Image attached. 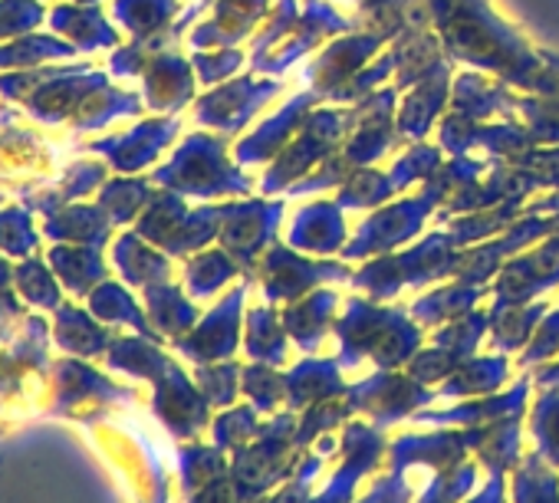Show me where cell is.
I'll return each instance as SVG.
<instances>
[{
    "instance_id": "6da1fadb",
    "label": "cell",
    "mask_w": 559,
    "mask_h": 503,
    "mask_svg": "<svg viewBox=\"0 0 559 503\" xmlns=\"http://www.w3.org/2000/svg\"><path fill=\"white\" fill-rule=\"evenodd\" d=\"M73 47L67 44H57L53 37H14L8 40L4 47H0V70H8V67H47L60 57H70Z\"/></svg>"
},
{
    "instance_id": "7a4b0ae2",
    "label": "cell",
    "mask_w": 559,
    "mask_h": 503,
    "mask_svg": "<svg viewBox=\"0 0 559 503\" xmlns=\"http://www.w3.org/2000/svg\"><path fill=\"white\" fill-rule=\"evenodd\" d=\"M44 21L37 0H0V40H14L17 34L34 31Z\"/></svg>"
},
{
    "instance_id": "3957f363",
    "label": "cell",
    "mask_w": 559,
    "mask_h": 503,
    "mask_svg": "<svg viewBox=\"0 0 559 503\" xmlns=\"http://www.w3.org/2000/svg\"><path fill=\"white\" fill-rule=\"evenodd\" d=\"M50 27L53 31H63L67 37H73V40H80L83 34H109L106 27H103V21H99V14L96 11H83V8H57L53 11V17H50Z\"/></svg>"
},
{
    "instance_id": "277c9868",
    "label": "cell",
    "mask_w": 559,
    "mask_h": 503,
    "mask_svg": "<svg viewBox=\"0 0 559 503\" xmlns=\"http://www.w3.org/2000/svg\"><path fill=\"white\" fill-rule=\"evenodd\" d=\"M0 230H8V237H0V243H17V240H24L27 247L34 243V227H31V217L24 211H4V214H0Z\"/></svg>"
}]
</instances>
